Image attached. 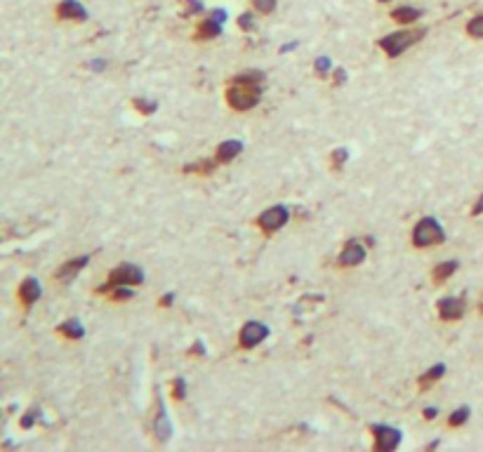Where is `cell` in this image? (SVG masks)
<instances>
[{"instance_id":"52a82bcc","label":"cell","mask_w":483,"mask_h":452,"mask_svg":"<svg viewBox=\"0 0 483 452\" xmlns=\"http://www.w3.org/2000/svg\"><path fill=\"white\" fill-rule=\"evenodd\" d=\"M373 434H375V450L389 452V450L399 448V443H401V431L399 429L380 424V427H373Z\"/></svg>"},{"instance_id":"4fadbf2b","label":"cell","mask_w":483,"mask_h":452,"mask_svg":"<svg viewBox=\"0 0 483 452\" xmlns=\"http://www.w3.org/2000/svg\"><path fill=\"white\" fill-rule=\"evenodd\" d=\"M87 261H90V257H87V254H83V257H76V259H69L62 269H59V271H57L55 276H57L59 280H71V278H76V276L85 269Z\"/></svg>"},{"instance_id":"836d02e7","label":"cell","mask_w":483,"mask_h":452,"mask_svg":"<svg viewBox=\"0 0 483 452\" xmlns=\"http://www.w3.org/2000/svg\"><path fill=\"white\" fill-rule=\"evenodd\" d=\"M186 8H189V12H198L200 3H196V0H189V3H186Z\"/></svg>"},{"instance_id":"5bb4252c","label":"cell","mask_w":483,"mask_h":452,"mask_svg":"<svg viewBox=\"0 0 483 452\" xmlns=\"http://www.w3.org/2000/svg\"><path fill=\"white\" fill-rule=\"evenodd\" d=\"M240 151H243V141H238V139L222 141V144L217 146V160L219 163H229V160L236 158Z\"/></svg>"},{"instance_id":"2e32d148","label":"cell","mask_w":483,"mask_h":452,"mask_svg":"<svg viewBox=\"0 0 483 452\" xmlns=\"http://www.w3.org/2000/svg\"><path fill=\"white\" fill-rule=\"evenodd\" d=\"M444 375H446V366H444V363H439V366L429 368L427 373L420 377V387H422V389H429V387H432V384L439 382Z\"/></svg>"},{"instance_id":"8992f818","label":"cell","mask_w":483,"mask_h":452,"mask_svg":"<svg viewBox=\"0 0 483 452\" xmlns=\"http://www.w3.org/2000/svg\"><path fill=\"white\" fill-rule=\"evenodd\" d=\"M269 337V328L264 325V323H257V321H250L245 323L243 328H240V335H238V344L243 349H255L257 344H262Z\"/></svg>"},{"instance_id":"83f0119b","label":"cell","mask_w":483,"mask_h":452,"mask_svg":"<svg viewBox=\"0 0 483 452\" xmlns=\"http://www.w3.org/2000/svg\"><path fill=\"white\" fill-rule=\"evenodd\" d=\"M184 391H186L184 380H177V382H174V398H177V401H182V398H184Z\"/></svg>"},{"instance_id":"9c48e42d","label":"cell","mask_w":483,"mask_h":452,"mask_svg":"<svg viewBox=\"0 0 483 452\" xmlns=\"http://www.w3.org/2000/svg\"><path fill=\"white\" fill-rule=\"evenodd\" d=\"M363 259H366V247L361 240H349L340 254L342 266H359V264H363Z\"/></svg>"},{"instance_id":"44dd1931","label":"cell","mask_w":483,"mask_h":452,"mask_svg":"<svg viewBox=\"0 0 483 452\" xmlns=\"http://www.w3.org/2000/svg\"><path fill=\"white\" fill-rule=\"evenodd\" d=\"M233 80H240V83H252V85H262V80H264V73L262 71H243L238 73Z\"/></svg>"},{"instance_id":"3957f363","label":"cell","mask_w":483,"mask_h":452,"mask_svg":"<svg viewBox=\"0 0 483 452\" xmlns=\"http://www.w3.org/2000/svg\"><path fill=\"white\" fill-rule=\"evenodd\" d=\"M446 240L444 226L439 224V219L434 217H422L413 228V245L415 247H432L441 245Z\"/></svg>"},{"instance_id":"d590c367","label":"cell","mask_w":483,"mask_h":452,"mask_svg":"<svg viewBox=\"0 0 483 452\" xmlns=\"http://www.w3.org/2000/svg\"><path fill=\"white\" fill-rule=\"evenodd\" d=\"M172 299H174L172 295H165L163 299H160V304H163V306H167V304H172Z\"/></svg>"},{"instance_id":"1f68e13d","label":"cell","mask_w":483,"mask_h":452,"mask_svg":"<svg viewBox=\"0 0 483 452\" xmlns=\"http://www.w3.org/2000/svg\"><path fill=\"white\" fill-rule=\"evenodd\" d=\"M436 415H439V410H436V408H427L425 410V420H436Z\"/></svg>"},{"instance_id":"8fae6325","label":"cell","mask_w":483,"mask_h":452,"mask_svg":"<svg viewBox=\"0 0 483 452\" xmlns=\"http://www.w3.org/2000/svg\"><path fill=\"white\" fill-rule=\"evenodd\" d=\"M153 431H156V438L160 443H165L167 438L172 436V424H170V420H167L163 401H158V415H156V422H153Z\"/></svg>"},{"instance_id":"4316f807","label":"cell","mask_w":483,"mask_h":452,"mask_svg":"<svg viewBox=\"0 0 483 452\" xmlns=\"http://www.w3.org/2000/svg\"><path fill=\"white\" fill-rule=\"evenodd\" d=\"M316 71L318 73H328V71H330V59H328V57H318L316 59Z\"/></svg>"},{"instance_id":"f546056e","label":"cell","mask_w":483,"mask_h":452,"mask_svg":"<svg viewBox=\"0 0 483 452\" xmlns=\"http://www.w3.org/2000/svg\"><path fill=\"white\" fill-rule=\"evenodd\" d=\"M33 420H36V413H33V410H31V413H26V417L22 420V427H24V429H29L31 424H33Z\"/></svg>"},{"instance_id":"f1b7e54d","label":"cell","mask_w":483,"mask_h":452,"mask_svg":"<svg viewBox=\"0 0 483 452\" xmlns=\"http://www.w3.org/2000/svg\"><path fill=\"white\" fill-rule=\"evenodd\" d=\"M238 26L240 29H245V31H250L252 29V15H240V19H238Z\"/></svg>"},{"instance_id":"9a60e30c","label":"cell","mask_w":483,"mask_h":452,"mask_svg":"<svg viewBox=\"0 0 483 452\" xmlns=\"http://www.w3.org/2000/svg\"><path fill=\"white\" fill-rule=\"evenodd\" d=\"M219 33H222V24H219L217 19L207 17L205 22L198 26V31H196V38H198V40H210V38H217Z\"/></svg>"},{"instance_id":"f35d334b","label":"cell","mask_w":483,"mask_h":452,"mask_svg":"<svg viewBox=\"0 0 483 452\" xmlns=\"http://www.w3.org/2000/svg\"><path fill=\"white\" fill-rule=\"evenodd\" d=\"M481 314H483V306H481Z\"/></svg>"},{"instance_id":"8d00e7d4","label":"cell","mask_w":483,"mask_h":452,"mask_svg":"<svg viewBox=\"0 0 483 452\" xmlns=\"http://www.w3.org/2000/svg\"><path fill=\"white\" fill-rule=\"evenodd\" d=\"M90 66H92V69H95V71H104V66H106V64H104V62H92Z\"/></svg>"},{"instance_id":"d4e9b609","label":"cell","mask_w":483,"mask_h":452,"mask_svg":"<svg viewBox=\"0 0 483 452\" xmlns=\"http://www.w3.org/2000/svg\"><path fill=\"white\" fill-rule=\"evenodd\" d=\"M156 106H158L156 102H146V99H135V109H139L142 113H146V116L156 111Z\"/></svg>"},{"instance_id":"ffe728a7","label":"cell","mask_w":483,"mask_h":452,"mask_svg":"<svg viewBox=\"0 0 483 452\" xmlns=\"http://www.w3.org/2000/svg\"><path fill=\"white\" fill-rule=\"evenodd\" d=\"M135 297V290H132V285H118L111 290V299L113 302H123V299H132Z\"/></svg>"},{"instance_id":"484cf974","label":"cell","mask_w":483,"mask_h":452,"mask_svg":"<svg viewBox=\"0 0 483 452\" xmlns=\"http://www.w3.org/2000/svg\"><path fill=\"white\" fill-rule=\"evenodd\" d=\"M347 158H349V151H347V148H337V151L333 153V165L347 163Z\"/></svg>"},{"instance_id":"cb8c5ba5","label":"cell","mask_w":483,"mask_h":452,"mask_svg":"<svg viewBox=\"0 0 483 452\" xmlns=\"http://www.w3.org/2000/svg\"><path fill=\"white\" fill-rule=\"evenodd\" d=\"M255 10L262 12V15H271L276 10V0H252Z\"/></svg>"},{"instance_id":"7a4b0ae2","label":"cell","mask_w":483,"mask_h":452,"mask_svg":"<svg viewBox=\"0 0 483 452\" xmlns=\"http://www.w3.org/2000/svg\"><path fill=\"white\" fill-rule=\"evenodd\" d=\"M427 36V29H413V31H397V33H389V36L380 38V47L387 52L392 59L401 57L408 47H413L415 43H420L422 38Z\"/></svg>"},{"instance_id":"e575fe53","label":"cell","mask_w":483,"mask_h":452,"mask_svg":"<svg viewBox=\"0 0 483 452\" xmlns=\"http://www.w3.org/2000/svg\"><path fill=\"white\" fill-rule=\"evenodd\" d=\"M335 76H337V78H335V83H337V85H340V83H344V76H347V73H344V71H342V69H340L337 73H335Z\"/></svg>"},{"instance_id":"603a6c76","label":"cell","mask_w":483,"mask_h":452,"mask_svg":"<svg viewBox=\"0 0 483 452\" xmlns=\"http://www.w3.org/2000/svg\"><path fill=\"white\" fill-rule=\"evenodd\" d=\"M467 33H469L472 38H483V15L474 17L472 22L467 24Z\"/></svg>"},{"instance_id":"d6986e66","label":"cell","mask_w":483,"mask_h":452,"mask_svg":"<svg viewBox=\"0 0 483 452\" xmlns=\"http://www.w3.org/2000/svg\"><path fill=\"white\" fill-rule=\"evenodd\" d=\"M458 271V261H441L439 266L434 269V280L436 283H441V280H446V278H451V276Z\"/></svg>"},{"instance_id":"74e56055","label":"cell","mask_w":483,"mask_h":452,"mask_svg":"<svg viewBox=\"0 0 483 452\" xmlns=\"http://www.w3.org/2000/svg\"><path fill=\"white\" fill-rule=\"evenodd\" d=\"M380 3H389V0H380Z\"/></svg>"},{"instance_id":"ba28073f","label":"cell","mask_w":483,"mask_h":452,"mask_svg":"<svg viewBox=\"0 0 483 452\" xmlns=\"http://www.w3.org/2000/svg\"><path fill=\"white\" fill-rule=\"evenodd\" d=\"M465 302L460 297H444L439 299V316L444 321H460L465 316Z\"/></svg>"},{"instance_id":"e0dca14e","label":"cell","mask_w":483,"mask_h":452,"mask_svg":"<svg viewBox=\"0 0 483 452\" xmlns=\"http://www.w3.org/2000/svg\"><path fill=\"white\" fill-rule=\"evenodd\" d=\"M59 332L66 335L69 340H80V337L85 335V330H83V325H80V321L71 318V321H66L64 325H59Z\"/></svg>"},{"instance_id":"4dcf8cb0","label":"cell","mask_w":483,"mask_h":452,"mask_svg":"<svg viewBox=\"0 0 483 452\" xmlns=\"http://www.w3.org/2000/svg\"><path fill=\"white\" fill-rule=\"evenodd\" d=\"M210 17H212V19H217V22H219V24H222V22H224V19H226V12H224V10H214V12H212V15H210Z\"/></svg>"},{"instance_id":"7c38bea8","label":"cell","mask_w":483,"mask_h":452,"mask_svg":"<svg viewBox=\"0 0 483 452\" xmlns=\"http://www.w3.org/2000/svg\"><path fill=\"white\" fill-rule=\"evenodd\" d=\"M40 295H43V290H40V283L36 278H26L22 283V288H19V299L24 302L26 309H29L33 302H38Z\"/></svg>"},{"instance_id":"6da1fadb","label":"cell","mask_w":483,"mask_h":452,"mask_svg":"<svg viewBox=\"0 0 483 452\" xmlns=\"http://www.w3.org/2000/svg\"><path fill=\"white\" fill-rule=\"evenodd\" d=\"M259 99H262V85L233 80L231 87L226 90V102H229L233 111H250L259 104Z\"/></svg>"},{"instance_id":"5b68a950","label":"cell","mask_w":483,"mask_h":452,"mask_svg":"<svg viewBox=\"0 0 483 452\" xmlns=\"http://www.w3.org/2000/svg\"><path fill=\"white\" fill-rule=\"evenodd\" d=\"M288 217H290V212H288L285 205H273V207H269V210H264L259 214L257 226L264 233H276L278 228H283L288 224Z\"/></svg>"},{"instance_id":"277c9868","label":"cell","mask_w":483,"mask_h":452,"mask_svg":"<svg viewBox=\"0 0 483 452\" xmlns=\"http://www.w3.org/2000/svg\"><path fill=\"white\" fill-rule=\"evenodd\" d=\"M144 283V271L137 264H120L116 271L109 273L106 285L99 288V292H111L118 285H142Z\"/></svg>"},{"instance_id":"d6a6232c","label":"cell","mask_w":483,"mask_h":452,"mask_svg":"<svg viewBox=\"0 0 483 452\" xmlns=\"http://www.w3.org/2000/svg\"><path fill=\"white\" fill-rule=\"evenodd\" d=\"M472 214H483V195L479 200H476V205H474V210H472Z\"/></svg>"},{"instance_id":"7402d4cb","label":"cell","mask_w":483,"mask_h":452,"mask_svg":"<svg viewBox=\"0 0 483 452\" xmlns=\"http://www.w3.org/2000/svg\"><path fill=\"white\" fill-rule=\"evenodd\" d=\"M467 420H469V408H458L451 417H448V424H451V427H462Z\"/></svg>"},{"instance_id":"30bf717a","label":"cell","mask_w":483,"mask_h":452,"mask_svg":"<svg viewBox=\"0 0 483 452\" xmlns=\"http://www.w3.org/2000/svg\"><path fill=\"white\" fill-rule=\"evenodd\" d=\"M57 17L59 19H71V22H85L87 19V10L78 0H62L57 8Z\"/></svg>"},{"instance_id":"ac0fdd59","label":"cell","mask_w":483,"mask_h":452,"mask_svg":"<svg viewBox=\"0 0 483 452\" xmlns=\"http://www.w3.org/2000/svg\"><path fill=\"white\" fill-rule=\"evenodd\" d=\"M422 12L415 10V8H397L392 12V19H397V22L401 24H413L415 19H420Z\"/></svg>"}]
</instances>
